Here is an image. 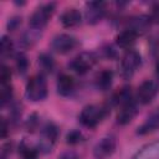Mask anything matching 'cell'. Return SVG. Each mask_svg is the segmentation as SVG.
<instances>
[{"label": "cell", "mask_w": 159, "mask_h": 159, "mask_svg": "<svg viewBox=\"0 0 159 159\" xmlns=\"http://www.w3.org/2000/svg\"><path fill=\"white\" fill-rule=\"evenodd\" d=\"M108 107L107 106H97V104H87L82 108L78 120L86 128L97 127L107 116Z\"/></svg>", "instance_id": "obj_1"}, {"label": "cell", "mask_w": 159, "mask_h": 159, "mask_svg": "<svg viewBox=\"0 0 159 159\" xmlns=\"http://www.w3.org/2000/svg\"><path fill=\"white\" fill-rule=\"evenodd\" d=\"M25 97L31 102H40L47 97V81L43 73L32 76L25 87Z\"/></svg>", "instance_id": "obj_2"}, {"label": "cell", "mask_w": 159, "mask_h": 159, "mask_svg": "<svg viewBox=\"0 0 159 159\" xmlns=\"http://www.w3.org/2000/svg\"><path fill=\"white\" fill-rule=\"evenodd\" d=\"M55 7H56L55 2H45V4H41L40 6H37L29 19L30 29L41 31L50 21L52 14L55 12Z\"/></svg>", "instance_id": "obj_3"}, {"label": "cell", "mask_w": 159, "mask_h": 159, "mask_svg": "<svg viewBox=\"0 0 159 159\" xmlns=\"http://www.w3.org/2000/svg\"><path fill=\"white\" fill-rule=\"evenodd\" d=\"M58 138V127L48 120L46 122L40 130V140L37 144V150L41 153H50Z\"/></svg>", "instance_id": "obj_4"}, {"label": "cell", "mask_w": 159, "mask_h": 159, "mask_svg": "<svg viewBox=\"0 0 159 159\" xmlns=\"http://www.w3.org/2000/svg\"><path fill=\"white\" fill-rule=\"evenodd\" d=\"M142 65V56L135 50H128L120 60V76L125 80L130 78Z\"/></svg>", "instance_id": "obj_5"}, {"label": "cell", "mask_w": 159, "mask_h": 159, "mask_svg": "<svg viewBox=\"0 0 159 159\" xmlns=\"http://www.w3.org/2000/svg\"><path fill=\"white\" fill-rule=\"evenodd\" d=\"M78 45V40L71 35V34H66V32H62V34H57L52 41H51V48L57 52V53H68L70 51L75 50Z\"/></svg>", "instance_id": "obj_6"}, {"label": "cell", "mask_w": 159, "mask_h": 159, "mask_svg": "<svg viewBox=\"0 0 159 159\" xmlns=\"http://www.w3.org/2000/svg\"><path fill=\"white\" fill-rule=\"evenodd\" d=\"M96 61H97V57L94 53L81 52L72 58V61L70 62V68L78 75H84L94 66Z\"/></svg>", "instance_id": "obj_7"}, {"label": "cell", "mask_w": 159, "mask_h": 159, "mask_svg": "<svg viewBox=\"0 0 159 159\" xmlns=\"http://www.w3.org/2000/svg\"><path fill=\"white\" fill-rule=\"evenodd\" d=\"M159 92V83L155 80L143 81L137 89V102L140 104L150 103Z\"/></svg>", "instance_id": "obj_8"}, {"label": "cell", "mask_w": 159, "mask_h": 159, "mask_svg": "<svg viewBox=\"0 0 159 159\" xmlns=\"http://www.w3.org/2000/svg\"><path fill=\"white\" fill-rule=\"evenodd\" d=\"M116 148H117V142L114 137L112 135L103 137L96 143L93 148V157L94 159H108L116 152Z\"/></svg>", "instance_id": "obj_9"}, {"label": "cell", "mask_w": 159, "mask_h": 159, "mask_svg": "<svg viewBox=\"0 0 159 159\" xmlns=\"http://www.w3.org/2000/svg\"><path fill=\"white\" fill-rule=\"evenodd\" d=\"M118 107H119V109L117 113V123L120 125H125V124L130 123L139 112L138 102L134 98L129 99L128 102H125Z\"/></svg>", "instance_id": "obj_10"}, {"label": "cell", "mask_w": 159, "mask_h": 159, "mask_svg": "<svg viewBox=\"0 0 159 159\" xmlns=\"http://www.w3.org/2000/svg\"><path fill=\"white\" fill-rule=\"evenodd\" d=\"M106 15V4L102 1H89L86 2L84 19L89 25L98 24Z\"/></svg>", "instance_id": "obj_11"}, {"label": "cell", "mask_w": 159, "mask_h": 159, "mask_svg": "<svg viewBox=\"0 0 159 159\" xmlns=\"http://www.w3.org/2000/svg\"><path fill=\"white\" fill-rule=\"evenodd\" d=\"M130 159H159V139L152 140L140 147Z\"/></svg>", "instance_id": "obj_12"}, {"label": "cell", "mask_w": 159, "mask_h": 159, "mask_svg": "<svg viewBox=\"0 0 159 159\" xmlns=\"http://www.w3.org/2000/svg\"><path fill=\"white\" fill-rule=\"evenodd\" d=\"M75 80L72 76H70L68 73H61L58 75L57 77V81H56V89H57V93L62 97H68L73 93L75 91Z\"/></svg>", "instance_id": "obj_13"}, {"label": "cell", "mask_w": 159, "mask_h": 159, "mask_svg": "<svg viewBox=\"0 0 159 159\" xmlns=\"http://www.w3.org/2000/svg\"><path fill=\"white\" fill-rule=\"evenodd\" d=\"M60 21H61V24H62L63 27L72 29V27L78 26L82 22V14L76 7H68V9H66L61 14Z\"/></svg>", "instance_id": "obj_14"}, {"label": "cell", "mask_w": 159, "mask_h": 159, "mask_svg": "<svg viewBox=\"0 0 159 159\" xmlns=\"http://www.w3.org/2000/svg\"><path fill=\"white\" fill-rule=\"evenodd\" d=\"M137 37H138V34L135 31L125 27L116 36V43L118 47L127 48V51H128V50H132V46L135 43Z\"/></svg>", "instance_id": "obj_15"}, {"label": "cell", "mask_w": 159, "mask_h": 159, "mask_svg": "<svg viewBox=\"0 0 159 159\" xmlns=\"http://www.w3.org/2000/svg\"><path fill=\"white\" fill-rule=\"evenodd\" d=\"M152 24L150 16H145V15H140V16H134L130 19V21H128V29H132L133 31H135L138 35L145 32L149 26Z\"/></svg>", "instance_id": "obj_16"}, {"label": "cell", "mask_w": 159, "mask_h": 159, "mask_svg": "<svg viewBox=\"0 0 159 159\" xmlns=\"http://www.w3.org/2000/svg\"><path fill=\"white\" fill-rule=\"evenodd\" d=\"M159 129V113H154L150 117H148L137 129L138 135H145L148 133H152L154 130Z\"/></svg>", "instance_id": "obj_17"}, {"label": "cell", "mask_w": 159, "mask_h": 159, "mask_svg": "<svg viewBox=\"0 0 159 159\" xmlns=\"http://www.w3.org/2000/svg\"><path fill=\"white\" fill-rule=\"evenodd\" d=\"M113 83V72L108 68L101 71L96 77V86L101 91H108Z\"/></svg>", "instance_id": "obj_18"}, {"label": "cell", "mask_w": 159, "mask_h": 159, "mask_svg": "<svg viewBox=\"0 0 159 159\" xmlns=\"http://www.w3.org/2000/svg\"><path fill=\"white\" fill-rule=\"evenodd\" d=\"M37 63H39V67L41 70V73H43V75L51 73L55 70V66H56L53 57L50 53H46V52H42V53L39 55Z\"/></svg>", "instance_id": "obj_19"}, {"label": "cell", "mask_w": 159, "mask_h": 159, "mask_svg": "<svg viewBox=\"0 0 159 159\" xmlns=\"http://www.w3.org/2000/svg\"><path fill=\"white\" fill-rule=\"evenodd\" d=\"M39 39H40V31L39 30H34V29H29L21 35L19 43H20L21 47L29 48V47H32L37 42Z\"/></svg>", "instance_id": "obj_20"}, {"label": "cell", "mask_w": 159, "mask_h": 159, "mask_svg": "<svg viewBox=\"0 0 159 159\" xmlns=\"http://www.w3.org/2000/svg\"><path fill=\"white\" fill-rule=\"evenodd\" d=\"M15 65H16V70L20 75H25L29 70V60L27 56L24 52H19L15 56Z\"/></svg>", "instance_id": "obj_21"}, {"label": "cell", "mask_w": 159, "mask_h": 159, "mask_svg": "<svg viewBox=\"0 0 159 159\" xmlns=\"http://www.w3.org/2000/svg\"><path fill=\"white\" fill-rule=\"evenodd\" d=\"M12 99V87L11 83L9 84H1V89H0V101H1V106H6L7 103H10Z\"/></svg>", "instance_id": "obj_22"}, {"label": "cell", "mask_w": 159, "mask_h": 159, "mask_svg": "<svg viewBox=\"0 0 159 159\" xmlns=\"http://www.w3.org/2000/svg\"><path fill=\"white\" fill-rule=\"evenodd\" d=\"M12 50H14V45H12V41L9 36L6 35H2L1 36V56L2 57H6V56H10L12 53Z\"/></svg>", "instance_id": "obj_23"}, {"label": "cell", "mask_w": 159, "mask_h": 159, "mask_svg": "<svg viewBox=\"0 0 159 159\" xmlns=\"http://www.w3.org/2000/svg\"><path fill=\"white\" fill-rule=\"evenodd\" d=\"M20 154L22 157V159H37V148H30L27 147L25 143H22L20 145Z\"/></svg>", "instance_id": "obj_24"}, {"label": "cell", "mask_w": 159, "mask_h": 159, "mask_svg": "<svg viewBox=\"0 0 159 159\" xmlns=\"http://www.w3.org/2000/svg\"><path fill=\"white\" fill-rule=\"evenodd\" d=\"M83 140V135L80 130L77 129H73V130H70L67 134H66V143L70 144V145H76L78 143H81Z\"/></svg>", "instance_id": "obj_25"}, {"label": "cell", "mask_w": 159, "mask_h": 159, "mask_svg": "<svg viewBox=\"0 0 159 159\" xmlns=\"http://www.w3.org/2000/svg\"><path fill=\"white\" fill-rule=\"evenodd\" d=\"M0 82H1V84H9L11 82V71H10V68L6 65H1Z\"/></svg>", "instance_id": "obj_26"}, {"label": "cell", "mask_w": 159, "mask_h": 159, "mask_svg": "<svg viewBox=\"0 0 159 159\" xmlns=\"http://www.w3.org/2000/svg\"><path fill=\"white\" fill-rule=\"evenodd\" d=\"M37 125H39V117H37L36 113H32V114L29 116V118L26 119V122H25V127H26L27 130L34 132V130L37 128Z\"/></svg>", "instance_id": "obj_27"}, {"label": "cell", "mask_w": 159, "mask_h": 159, "mask_svg": "<svg viewBox=\"0 0 159 159\" xmlns=\"http://www.w3.org/2000/svg\"><path fill=\"white\" fill-rule=\"evenodd\" d=\"M21 25V16H12L9 19L6 26H7V30L9 31H15L17 30V27Z\"/></svg>", "instance_id": "obj_28"}, {"label": "cell", "mask_w": 159, "mask_h": 159, "mask_svg": "<svg viewBox=\"0 0 159 159\" xmlns=\"http://www.w3.org/2000/svg\"><path fill=\"white\" fill-rule=\"evenodd\" d=\"M60 159H80V158L75 150H66V152L61 153Z\"/></svg>", "instance_id": "obj_29"}, {"label": "cell", "mask_w": 159, "mask_h": 159, "mask_svg": "<svg viewBox=\"0 0 159 159\" xmlns=\"http://www.w3.org/2000/svg\"><path fill=\"white\" fill-rule=\"evenodd\" d=\"M150 20L152 22H159V4H154L152 7V14H150Z\"/></svg>", "instance_id": "obj_30"}, {"label": "cell", "mask_w": 159, "mask_h": 159, "mask_svg": "<svg viewBox=\"0 0 159 159\" xmlns=\"http://www.w3.org/2000/svg\"><path fill=\"white\" fill-rule=\"evenodd\" d=\"M7 122H6V119L5 118H2V120H1V137L2 138H5L6 137V134H7Z\"/></svg>", "instance_id": "obj_31"}, {"label": "cell", "mask_w": 159, "mask_h": 159, "mask_svg": "<svg viewBox=\"0 0 159 159\" xmlns=\"http://www.w3.org/2000/svg\"><path fill=\"white\" fill-rule=\"evenodd\" d=\"M155 75H157V77H158V80H159V58H158L157 62H155Z\"/></svg>", "instance_id": "obj_32"}]
</instances>
